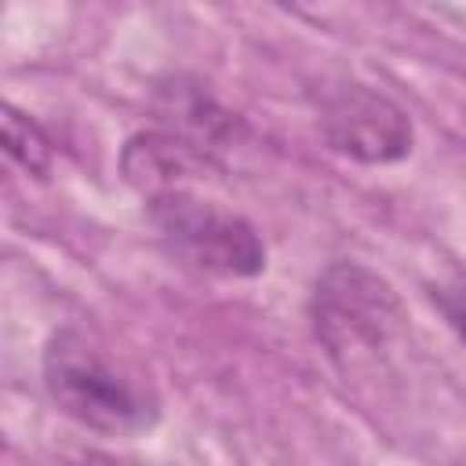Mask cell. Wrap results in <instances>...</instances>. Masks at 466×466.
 I'll return each mask as SVG.
<instances>
[{"label":"cell","mask_w":466,"mask_h":466,"mask_svg":"<svg viewBox=\"0 0 466 466\" xmlns=\"http://www.w3.org/2000/svg\"><path fill=\"white\" fill-rule=\"evenodd\" d=\"M44 390L66 419L102 437H135L160 419L157 390L127 360L76 328L51 335L44 350Z\"/></svg>","instance_id":"1"},{"label":"cell","mask_w":466,"mask_h":466,"mask_svg":"<svg viewBox=\"0 0 466 466\" xmlns=\"http://www.w3.org/2000/svg\"><path fill=\"white\" fill-rule=\"evenodd\" d=\"M309 317L317 342L346 371L379 360L408 320L397 291L360 262H335L317 277Z\"/></svg>","instance_id":"2"},{"label":"cell","mask_w":466,"mask_h":466,"mask_svg":"<svg viewBox=\"0 0 466 466\" xmlns=\"http://www.w3.org/2000/svg\"><path fill=\"white\" fill-rule=\"evenodd\" d=\"M149 222L193 266L218 277H255L266 269V244L233 211L193 197L189 189L149 197Z\"/></svg>","instance_id":"3"},{"label":"cell","mask_w":466,"mask_h":466,"mask_svg":"<svg viewBox=\"0 0 466 466\" xmlns=\"http://www.w3.org/2000/svg\"><path fill=\"white\" fill-rule=\"evenodd\" d=\"M320 131L335 153L360 164H393L411 153L408 113L364 84H342L324 98Z\"/></svg>","instance_id":"4"},{"label":"cell","mask_w":466,"mask_h":466,"mask_svg":"<svg viewBox=\"0 0 466 466\" xmlns=\"http://www.w3.org/2000/svg\"><path fill=\"white\" fill-rule=\"evenodd\" d=\"M120 171L135 189H142L146 197H157V193L186 189V182L208 178V171H218V164L211 160V153H204V146L189 138L142 131L127 138L120 153Z\"/></svg>","instance_id":"5"},{"label":"cell","mask_w":466,"mask_h":466,"mask_svg":"<svg viewBox=\"0 0 466 466\" xmlns=\"http://www.w3.org/2000/svg\"><path fill=\"white\" fill-rule=\"evenodd\" d=\"M4 149L15 164H22L29 175L44 178L51 171V142L40 131L36 120H29L22 109L4 106Z\"/></svg>","instance_id":"6"},{"label":"cell","mask_w":466,"mask_h":466,"mask_svg":"<svg viewBox=\"0 0 466 466\" xmlns=\"http://www.w3.org/2000/svg\"><path fill=\"white\" fill-rule=\"evenodd\" d=\"M441 306H444L451 328H455V331L462 335V342H466V288H462V291H451V295H441Z\"/></svg>","instance_id":"7"}]
</instances>
